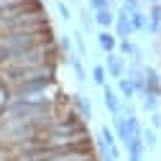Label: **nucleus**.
I'll list each match as a JSON object with an SVG mask.
<instances>
[{"mask_svg": "<svg viewBox=\"0 0 161 161\" xmlns=\"http://www.w3.org/2000/svg\"><path fill=\"white\" fill-rule=\"evenodd\" d=\"M153 5H158V0H153Z\"/></svg>", "mask_w": 161, "mask_h": 161, "instance_id": "412c9836", "label": "nucleus"}, {"mask_svg": "<svg viewBox=\"0 0 161 161\" xmlns=\"http://www.w3.org/2000/svg\"><path fill=\"white\" fill-rule=\"evenodd\" d=\"M108 72H110V77H115V79H123L125 59H123V56H115V54H108Z\"/></svg>", "mask_w": 161, "mask_h": 161, "instance_id": "20e7f679", "label": "nucleus"}, {"mask_svg": "<svg viewBox=\"0 0 161 161\" xmlns=\"http://www.w3.org/2000/svg\"><path fill=\"white\" fill-rule=\"evenodd\" d=\"M120 49H123V54H133V44L128 41V38H125V41H120Z\"/></svg>", "mask_w": 161, "mask_h": 161, "instance_id": "a211bd4d", "label": "nucleus"}, {"mask_svg": "<svg viewBox=\"0 0 161 161\" xmlns=\"http://www.w3.org/2000/svg\"><path fill=\"white\" fill-rule=\"evenodd\" d=\"M130 26H133V31H143L146 28V13L143 10H133L130 13Z\"/></svg>", "mask_w": 161, "mask_h": 161, "instance_id": "9d476101", "label": "nucleus"}, {"mask_svg": "<svg viewBox=\"0 0 161 161\" xmlns=\"http://www.w3.org/2000/svg\"><path fill=\"white\" fill-rule=\"evenodd\" d=\"M90 5H92V8H95V13H97V10L110 8V5H113V0H90Z\"/></svg>", "mask_w": 161, "mask_h": 161, "instance_id": "f3484780", "label": "nucleus"}, {"mask_svg": "<svg viewBox=\"0 0 161 161\" xmlns=\"http://www.w3.org/2000/svg\"><path fill=\"white\" fill-rule=\"evenodd\" d=\"M69 64H72L77 79H79V82H85V69H82V62H79V56H77V54H69Z\"/></svg>", "mask_w": 161, "mask_h": 161, "instance_id": "9b49d317", "label": "nucleus"}, {"mask_svg": "<svg viewBox=\"0 0 161 161\" xmlns=\"http://www.w3.org/2000/svg\"><path fill=\"white\" fill-rule=\"evenodd\" d=\"M133 33V26H130V13L125 8H120V13L115 15V36L120 41H125V38Z\"/></svg>", "mask_w": 161, "mask_h": 161, "instance_id": "f03ea898", "label": "nucleus"}, {"mask_svg": "<svg viewBox=\"0 0 161 161\" xmlns=\"http://www.w3.org/2000/svg\"><path fill=\"white\" fill-rule=\"evenodd\" d=\"M92 79H95V85L105 87V69H103V64H97V67L92 69Z\"/></svg>", "mask_w": 161, "mask_h": 161, "instance_id": "2eb2a0df", "label": "nucleus"}, {"mask_svg": "<svg viewBox=\"0 0 161 161\" xmlns=\"http://www.w3.org/2000/svg\"><path fill=\"white\" fill-rule=\"evenodd\" d=\"M100 146H103L105 151H110L115 158H120V151H118V143H115V136H113V130H110L108 125L100 128Z\"/></svg>", "mask_w": 161, "mask_h": 161, "instance_id": "7ed1b4c3", "label": "nucleus"}, {"mask_svg": "<svg viewBox=\"0 0 161 161\" xmlns=\"http://www.w3.org/2000/svg\"><path fill=\"white\" fill-rule=\"evenodd\" d=\"M138 100H141V108H143L148 115H151V113H156V108H158V97H156V95L141 92V95H138Z\"/></svg>", "mask_w": 161, "mask_h": 161, "instance_id": "0eeeda50", "label": "nucleus"}, {"mask_svg": "<svg viewBox=\"0 0 161 161\" xmlns=\"http://www.w3.org/2000/svg\"><path fill=\"white\" fill-rule=\"evenodd\" d=\"M97 44H100V49L108 51V54H113V51H115V46H118L115 36H113V33H108V31H103V33L97 36Z\"/></svg>", "mask_w": 161, "mask_h": 161, "instance_id": "423d86ee", "label": "nucleus"}, {"mask_svg": "<svg viewBox=\"0 0 161 161\" xmlns=\"http://www.w3.org/2000/svg\"><path fill=\"white\" fill-rule=\"evenodd\" d=\"M103 100H105V108L110 110V115H120V110H123V105H120V97H118L108 85H105V97H103Z\"/></svg>", "mask_w": 161, "mask_h": 161, "instance_id": "39448f33", "label": "nucleus"}, {"mask_svg": "<svg viewBox=\"0 0 161 161\" xmlns=\"http://www.w3.org/2000/svg\"><path fill=\"white\" fill-rule=\"evenodd\" d=\"M115 118V130H118V138H120V143H123L125 148L133 143V141H138V138H133V130H130V125H128V118L120 113V115H113ZM143 141V138H141Z\"/></svg>", "mask_w": 161, "mask_h": 161, "instance_id": "f257e3e1", "label": "nucleus"}, {"mask_svg": "<svg viewBox=\"0 0 161 161\" xmlns=\"http://www.w3.org/2000/svg\"><path fill=\"white\" fill-rule=\"evenodd\" d=\"M59 13H62V18H64V21H69V18H72V15H69V8H67L64 3H59Z\"/></svg>", "mask_w": 161, "mask_h": 161, "instance_id": "6ab92c4d", "label": "nucleus"}, {"mask_svg": "<svg viewBox=\"0 0 161 161\" xmlns=\"http://www.w3.org/2000/svg\"><path fill=\"white\" fill-rule=\"evenodd\" d=\"M141 138H143V146H146V148H153V146L158 143V138H156V133H153L151 128H143V136H141Z\"/></svg>", "mask_w": 161, "mask_h": 161, "instance_id": "ddd939ff", "label": "nucleus"}, {"mask_svg": "<svg viewBox=\"0 0 161 161\" xmlns=\"http://www.w3.org/2000/svg\"><path fill=\"white\" fill-rule=\"evenodd\" d=\"M151 125L153 128H161V115L158 113H151Z\"/></svg>", "mask_w": 161, "mask_h": 161, "instance_id": "aec40b11", "label": "nucleus"}, {"mask_svg": "<svg viewBox=\"0 0 161 161\" xmlns=\"http://www.w3.org/2000/svg\"><path fill=\"white\" fill-rule=\"evenodd\" d=\"M158 28H161V5H153L151 8V31L158 33Z\"/></svg>", "mask_w": 161, "mask_h": 161, "instance_id": "f8f14e48", "label": "nucleus"}, {"mask_svg": "<svg viewBox=\"0 0 161 161\" xmlns=\"http://www.w3.org/2000/svg\"><path fill=\"white\" fill-rule=\"evenodd\" d=\"M118 90H120V95H123V100L128 103V100H133L136 97V87H133V82L128 77H123V79H118Z\"/></svg>", "mask_w": 161, "mask_h": 161, "instance_id": "6e6552de", "label": "nucleus"}, {"mask_svg": "<svg viewBox=\"0 0 161 161\" xmlns=\"http://www.w3.org/2000/svg\"><path fill=\"white\" fill-rule=\"evenodd\" d=\"M79 21H82V28H85V31H92V28H95V18H92L87 10L79 13Z\"/></svg>", "mask_w": 161, "mask_h": 161, "instance_id": "dca6fc26", "label": "nucleus"}, {"mask_svg": "<svg viewBox=\"0 0 161 161\" xmlns=\"http://www.w3.org/2000/svg\"><path fill=\"white\" fill-rule=\"evenodd\" d=\"M95 23L105 26V28H108V26H113V23H115V15H113V10H110V8H105V10H97V13H95Z\"/></svg>", "mask_w": 161, "mask_h": 161, "instance_id": "1a4fd4ad", "label": "nucleus"}, {"mask_svg": "<svg viewBox=\"0 0 161 161\" xmlns=\"http://www.w3.org/2000/svg\"><path fill=\"white\" fill-rule=\"evenodd\" d=\"M77 105H79V113L85 115V120L92 118V108H90V100L87 97H77Z\"/></svg>", "mask_w": 161, "mask_h": 161, "instance_id": "4468645a", "label": "nucleus"}]
</instances>
